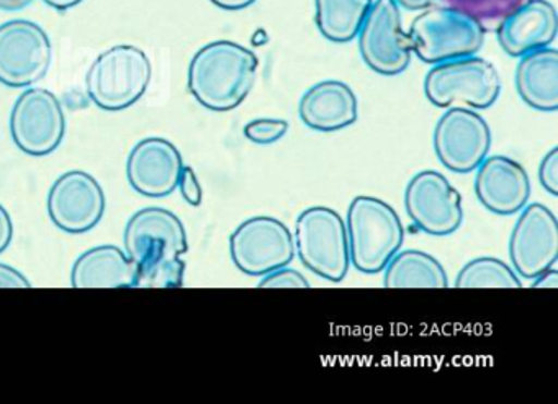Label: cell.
<instances>
[{"mask_svg":"<svg viewBox=\"0 0 558 404\" xmlns=\"http://www.w3.org/2000/svg\"><path fill=\"white\" fill-rule=\"evenodd\" d=\"M126 256L136 266V289H181L189 250L187 233L178 215L165 208H143L123 233Z\"/></svg>","mask_w":558,"mask_h":404,"instance_id":"1","label":"cell"},{"mask_svg":"<svg viewBox=\"0 0 558 404\" xmlns=\"http://www.w3.org/2000/svg\"><path fill=\"white\" fill-rule=\"evenodd\" d=\"M256 54L234 41L205 45L189 66L187 86L194 99L211 112H230L246 100L256 83Z\"/></svg>","mask_w":558,"mask_h":404,"instance_id":"2","label":"cell"},{"mask_svg":"<svg viewBox=\"0 0 558 404\" xmlns=\"http://www.w3.org/2000/svg\"><path fill=\"white\" fill-rule=\"evenodd\" d=\"M345 231L351 266L362 273L384 272L403 246L401 218L380 198L355 197L349 205Z\"/></svg>","mask_w":558,"mask_h":404,"instance_id":"3","label":"cell"},{"mask_svg":"<svg viewBox=\"0 0 558 404\" xmlns=\"http://www.w3.org/2000/svg\"><path fill=\"white\" fill-rule=\"evenodd\" d=\"M151 76V61L142 48L119 45L99 54L87 71V96L100 110L122 112L145 96Z\"/></svg>","mask_w":558,"mask_h":404,"instance_id":"4","label":"cell"},{"mask_svg":"<svg viewBox=\"0 0 558 404\" xmlns=\"http://www.w3.org/2000/svg\"><path fill=\"white\" fill-rule=\"evenodd\" d=\"M295 253L315 276L339 283L351 267L345 221L328 207L306 208L295 221Z\"/></svg>","mask_w":558,"mask_h":404,"instance_id":"5","label":"cell"},{"mask_svg":"<svg viewBox=\"0 0 558 404\" xmlns=\"http://www.w3.org/2000/svg\"><path fill=\"white\" fill-rule=\"evenodd\" d=\"M485 28L463 12L437 8L424 12L411 24V51L426 64L475 57L485 44Z\"/></svg>","mask_w":558,"mask_h":404,"instance_id":"6","label":"cell"},{"mask_svg":"<svg viewBox=\"0 0 558 404\" xmlns=\"http://www.w3.org/2000/svg\"><path fill=\"white\" fill-rule=\"evenodd\" d=\"M499 90L501 81L498 71L478 57L436 64L424 79L427 100L440 109H489L498 100Z\"/></svg>","mask_w":558,"mask_h":404,"instance_id":"7","label":"cell"},{"mask_svg":"<svg viewBox=\"0 0 558 404\" xmlns=\"http://www.w3.org/2000/svg\"><path fill=\"white\" fill-rule=\"evenodd\" d=\"M53 47L47 32L35 22L9 21L0 25V84L24 89L47 76Z\"/></svg>","mask_w":558,"mask_h":404,"instance_id":"8","label":"cell"},{"mask_svg":"<svg viewBox=\"0 0 558 404\" xmlns=\"http://www.w3.org/2000/svg\"><path fill=\"white\" fill-rule=\"evenodd\" d=\"M230 254L241 272L264 277L292 262L295 241L292 231L277 218L254 217L231 234Z\"/></svg>","mask_w":558,"mask_h":404,"instance_id":"9","label":"cell"},{"mask_svg":"<svg viewBox=\"0 0 558 404\" xmlns=\"http://www.w3.org/2000/svg\"><path fill=\"white\" fill-rule=\"evenodd\" d=\"M11 135L15 146L34 158L57 151L66 135L60 99L41 87L25 90L12 109Z\"/></svg>","mask_w":558,"mask_h":404,"instance_id":"10","label":"cell"},{"mask_svg":"<svg viewBox=\"0 0 558 404\" xmlns=\"http://www.w3.org/2000/svg\"><path fill=\"white\" fill-rule=\"evenodd\" d=\"M362 60L381 76H398L411 63L410 37L395 0H375L357 34Z\"/></svg>","mask_w":558,"mask_h":404,"instance_id":"11","label":"cell"},{"mask_svg":"<svg viewBox=\"0 0 558 404\" xmlns=\"http://www.w3.org/2000/svg\"><path fill=\"white\" fill-rule=\"evenodd\" d=\"M492 132L488 123L473 110H447L434 130V151L444 168L456 174L476 171L488 158Z\"/></svg>","mask_w":558,"mask_h":404,"instance_id":"12","label":"cell"},{"mask_svg":"<svg viewBox=\"0 0 558 404\" xmlns=\"http://www.w3.org/2000/svg\"><path fill=\"white\" fill-rule=\"evenodd\" d=\"M404 208L414 227L429 236H449L463 221L462 197L440 172L414 175L404 192Z\"/></svg>","mask_w":558,"mask_h":404,"instance_id":"13","label":"cell"},{"mask_svg":"<svg viewBox=\"0 0 558 404\" xmlns=\"http://www.w3.org/2000/svg\"><path fill=\"white\" fill-rule=\"evenodd\" d=\"M512 270L525 280H534L558 260V223L545 205H525L509 240Z\"/></svg>","mask_w":558,"mask_h":404,"instance_id":"14","label":"cell"},{"mask_svg":"<svg viewBox=\"0 0 558 404\" xmlns=\"http://www.w3.org/2000/svg\"><path fill=\"white\" fill-rule=\"evenodd\" d=\"M106 194L97 179L71 171L57 179L48 194V215L58 230L84 234L94 230L106 213Z\"/></svg>","mask_w":558,"mask_h":404,"instance_id":"15","label":"cell"},{"mask_svg":"<svg viewBox=\"0 0 558 404\" xmlns=\"http://www.w3.org/2000/svg\"><path fill=\"white\" fill-rule=\"evenodd\" d=\"M184 168L181 152L165 138H145L132 149L126 161V177L136 194L162 198L178 188Z\"/></svg>","mask_w":558,"mask_h":404,"instance_id":"16","label":"cell"},{"mask_svg":"<svg viewBox=\"0 0 558 404\" xmlns=\"http://www.w3.org/2000/svg\"><path fill=\"white\" fill-rule=\"evenodd\" d=\"M475 195L483 208L499 217H511L527 205L531 181L514 159L492 156L476 168Z\"/></svg>","mask_w":558,"mask_h":404,"instance_id":"17","label":"cell"},{"mask_svg":"<svg viewBox=\"0 0 558 404\" xmlns=\"http://www.w3.org/2000/svg\"><path fill=\"white\" fill-rule=\"evenodd\" d=\"M557 11L548 0H527L496 27L499 47L511 58H521L550 47L557 38Z\"/></svg>","mask_w":558,"mask_h":404,"instance_id":"18","label":"cell"},{"mask_svg":"<svg viewBox=\"0 0 558 404\" xmlns=\"http://www.w3.org/2000/svg\"><path fill=\"white\" fill-rule=\"evenodd\" d=\"M357 99L348 84L323 81L303 94L299 113L302 122L315 132L331 133L357 122Z\"/></svg>","mask_w":558,"mask_h":404,"instance_id":"19","label":"cell"},{"mask_svg":"<svg viewBox=\"0 0 558 404\" xmlns=\"http://www.w3.org/2000/svg\"><path fill=\"white\" fill-rule=\"evenodd\" d=\"M74 289H136V266L125 250L106 244L81 254L71 272Z\"/></svg>","mask_w":558,"mask_h":404,"instance_id":"20","label":"cell"},{"mask_svg":"<svg viewBox=\"0 0 558 404\" xmlns=\"http://www.w3.org/2000/svg\"><path fill=\"white\" fill-rule=\"evenodd\" d=\"M515 89L531 109L558 110V51L542 48L524 54L515 68Z\"/></svg>","mask_w":558,"mask_h":404,"instance_id":"21","label":"cell"},{"mask_svg":"<svg viewBox=\"0 0 558 404\" xmlns=\"http://www.w3.org/2000/svg\"><path fill=\"white\" fill-rule=\"evenodd\" d=\"M385 289H447L439 260L423 250H400L384 269Z\"/></svg>","mask_w":558,"mask_h":404,"instance_id":"22","label":"cell"},{"mask_svg":"<svg viewBox=\"0 0 558 404\" xmlns=\"http://www.w3.org/2000/svg\"><path fill=\"white\" fill-rule=\"evenodd\" d=\"M316 25L326 40L348 44L357 37L374 0H315Z\"/></svg>","mask_w":558,"mask_h":404,"instance_id":"23","label":"cell"},{"mask_svg":"<svg viewBox=\"0 0 558 404\" xmlns=\"http://www.w3.org/2000/svg\"><path fill=\"white\" fill-rule=\"evenodd\" d=\"M457 289H521L518 273L496 257H478L462 267Z\"/></svg>","mask_w":558,"mask_h":404,"instance_id":"24","label":"cell"},{"mask_svg":"<svg viewBox=\"0 0 558 404\" xmlns=\"http://www.w3.org/2000/svg\"><path fill=\"white\" fill-rule=\"evenodd\" d=\"M446 8L457 9L475 19L485 30L496 28L525 0H442Z\"/></svg>","mask_w":558,"mask_h":404,"instance_id":"25","label":"cell"},{"mask_svg":"<svg viewBox=\"0 0 558 404\" xmlns=\"http://www.w3.org/2000/svg\"><path fill=\"white\" fill-rule=\"evenodd\" d=\"M289 132V122L277 119L253 120L244 126V136L254 145H272Z\"/></svg>","mask_w":558,"mask_h":404,"instance_id":"26","label":"cell"},{"mask_svg":"<svg viewBox=\"0 0 558 404\" xmlns=\"http://www.w3.org/2000/svg\"><path fill=\"white\" fill-rule=\"evenodd\" d=\"M259 289H310V283L299 270L286 266L264 276Z\"/></svg>","mask_w":558,"mask_h":404,"instance_id":"27","label":"cell"},{"mask_svg":"<svg viewBox=\"0 0 558 404\" xmlns=\"http://www.w3.org/2000/svg\"><path fill=\"white\" fill-rule=\"evenodd\" d=\"M538 181L545 192L557 197L558 195V148H551L542 159L538 168Z\"/></svg>","mask_w":558,"mask_h":404,"instance_id":"28","label":"cell"},{"mask_svg":"<svg viewBox=\"0 0 558 404\" xmlns=\"http://www.w3.org/2000/svg\"><path fill=\"white\" fill-rule=\"evenodd\" d=\"M179 188H181L182 197L192 207H201L204 192H202L201 182H198L197 174L191 166H184L179 177Z\"/></svg>","mask_w":558,"mask_h":404,"instance_id":"29","label":"cell"},{"mask_svg":"<svg viewBox=\"0 0 558 404\" xmlns=\"http://www.w3.org/2000/svg\"><path fill=\"white\" fill-rule=\"evenodd\" d=\"M0 289H32V283L14 267L0 264Z\"/></svg>","mask_w":558,"mask_h":404,"instance_id":"30","label":"cell"},{"mask_svg":"<svg viewBox=\"0 0 558 404\" xmlns=\"http://www.w3.org/2000/svg\"><path fill=\"white\" fill-rule=\"evenodd\" d=\"M12 240H14V223L9 211L0 205V254L11 246Z\"/></svg>","mask_w":558,"mask_h":404,"instance_id":"31","label":"cell"},{"mask_svg":"<svg viewBox=\"0 0 558 404\" xmlns=\"http://www.w3.org/2000/svg\"><path fill=\"white\" fill-rule=\"evenodd\" d=\"M532 289H557L558 286V272L555 267L545 270L541 276L535 277Z\"/></svg>","mask_w":558,"mask_h":404,"instance_id":"32","label":"cell"},{"mask_svg":"<svg viewBox=\"0 0 558 404\" xmlns=\"http://www.w3.org/2000/svg\"><path fill=\"white\" fill-rule=\"evenodd\" d=\"M210 2L225 11H241L253 5L256 0H210Z\"/></svg>","mask_w":558,"mask_h":404,"instance_id":"33","label":"cell"},{"mask_svg":"<svg viewBox=\"0 0 558 404\" xmlns=\"http://www.w3.org/2000/svg\"><path fill=\"white\" fill-rule=\"evenodd\" d=\"M395 2L408 11H423V9L436 4L437 0H395Z\"/></svg>","mask_w":558,"mask_h":404,"instance_id":"34","label":"cell"},{"mask_svg":"<svg viewBox=\"0 0 558 404\" xmlns=\"http://www.w3.org/2000/svg\"><path fill=\"white\" fill-rule=\"evenodd\" d=\"M34 0H0V11L17 12L28 8Z\"/></svg>","mask_w":558,"mask_h":404,"instance_id":"35","label":"cell"},{"mask_svg":"<svg viewBox=\"0 0 558 404\" xmlns=\"http://www.w3.org/2000/svg\"><path fill=\"white\" fill-rule=\"evenodd\" d=\"M44 2L45 4L50 5L51 9H57V11L64 12L76 8V5H80L83 0H44Z\"/></svg>","mask_w":558,"mask_h":404,"instance_id":"36","label":"cell"}]
</instances>
